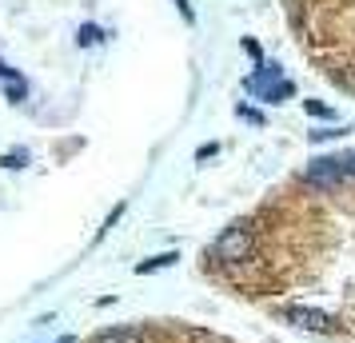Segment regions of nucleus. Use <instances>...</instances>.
Wrapping results in <instances>:
<instances>
[{"label":"nucleus","instance_id":"1","mask_svg":"<svg viewBox=\"0 0 355 343\" xmlns=\"http://www.w3.org/2000/svg\"><path fill=\"white\" fill-rule=\"evenodd\" d=\"M216 260H227V263H243L252 252H256V236L248 228H227L220 240H216Z\"/></svg>","mask_w":355,"mask_h":343},{"label":"nucleus","instance_id":"2","mask_svg":"<svg viewBox=\"0 0 355 343\" xmlns=\"http://www.w3.org/2000/svg\"><path fill=\"white\" fill-rule=\"evenodd\" d=\"M248 88H256L263 100H284L291 96V80H279V68H263L259 76L248 80Z\"/></svg>","mask_w":355,"mask_h":343},{"label":"nucleus","instance_id":"3","mask_svg":"<svg viewBox=\"0 0 355 343\" xmlns=\"http://www.w3.org/2000/svg\"><path fill=\"white\" fill-rule=\"evenodd\" d=\"M288 319L295 327H304V331H331V315H323V311H311V308H288Z\"/></svg>","mask_w":355,"mask_h":343},{"label":"nucleus","instance_id":"4","mask_svg":"<svg viewBox=\"0 0 355 343\" xmlns=\"http://www.w3.org/2000/svg\"><path fill=\"white\" fill-rule=\"evenodd\" d=\"M307 180L311 184H323V188H331V184L343 180V172H339V160H315L307 168Z\"/></svg>","mask_w":355,"mask_h":343},{"label":"nucleus","instance_id":"5","mask_svg":"<svg viewBox=\"0 0 355 343\" xmlns=\"http://www.w3.org/2000/svg\"><path fill=\"white\" fill-rule=\"evenodd\" d=\"M88 343H144V331L140 327H108V331L92 335Z\"/></svg>","mask_w":355,"mask_h":343},{"label":"nucleus","instance_id":"6","mask_svg":"<svg viewBox=\"0 0 355 343\" xmlns=\"http://www.w3.org/2000/svg\"><path fill=\"white\" fill-rule=\"evenodd\" d=\"M180 256L176 252H164V256H152V260L140 263V276H148V272H156V267H168V263H176Z\"/></svg>","mask_w":355,"mask_h":343},{"label":"nucleus","instance_id":"7","mask_svg":"<svg viewBox=\"0 0 355 343\" xmlns=\"http://www.w3.org/2000/svg\"><path fill=\"white\" fill-rule=\"evenodd\" d=\"M8 100H12V104H20V100H24V80H8Z\"/></svg>","mask_w":355,"mask_h":343},{"label":"nucleus","instance_id":"8","mask_svg":"<svg viewBox=\"0 0 355 343\" xmlns=\"http://www.w3.org/2000/svg\"><path fill=\"white\" fill-rule=\"evenodd\" d=\"M96 40H100V28L96 24H84L80 28V44H96Z\"/></svg>","mask_w":355,"mask_h":343},{"label":"nucleus","instance_id":"9","mask_svg":"<svg viewBox=\"0 0 355 343\" xmlns=\"http://www.w3.org/2000/svg\"><path fill=\"white\" fill-rule=\"evenodd\" d=\"M24 160H28V156H24V152H12V156H4V168H24Z\"/></svg>","mask_w":355,"mask_h":343},{"label":"nucleus","instance_id":"10","mask_svg":"<svg viewBox=\"0 0 355 343\" xmlns=\"http://www.w3.org/2000/svg\"><path fill=\"white\" fill-rule=\"evenodd\" d=\"M307 112H311V116H331V108L320 104V100H307Z\"/></svg>","mask_w":355,"mask_h":343},{"label":"nucleus","instance_id":"11","mask_svg":"<svg viewBox=\"0 0 355 343\" xmlns=\"http://www.w3.org/2000/svg\"><path fill=\"white\" fill-rule=\"evenodd\" d=\"M176 4H180V17H184V20H188V24H192V4H188V0H176Z\"/></svg>","mask_w":355,"mask_h":343},{"label":"nucleus","instance_id":"12","mask_svg":"<svg viewBox=\"0 0 355 343\" xmlns=\"http://www.w3.org/2000/svg\"><path fill=\"white\" fill-rule=\"evenodd\" d=\"M0 76H4V80H17V72H12V68L4 64V60H0Z\"/></svg>","mask_w":355,"mask_h":343}]
</instances>
